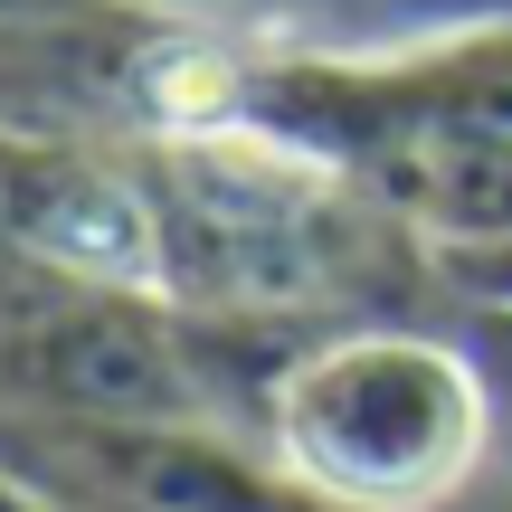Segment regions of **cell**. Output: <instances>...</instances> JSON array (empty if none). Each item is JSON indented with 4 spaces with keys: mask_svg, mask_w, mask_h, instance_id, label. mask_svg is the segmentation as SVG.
I'll return each instance as SVG.
<instances>
[{
    "mask_svg": "<svg viewBox=\"0 0 512 512\" xmlns=\"http://www.w3.org/2000/svg\"><path fill=\"white\" fill-rule=\"evenodd\" d=\"M475 512H512V465H503V484H494V494H484Z\"/></svg>",
    "mask_w": 512,
    "mask_h": 512,
    "instance_id": "5",
    "label": "cell"
},
{
    "mask_svg": "<svg viewBox=\"0 0 512 512\" xmlns=\"http://www.w3.org/2000/svg\"><path fill=\"white\" fill-rule=\"evenodd\" d=\"M0 512H76V503L57 494V484H38L29 465H19L10 446H0Z\"/></svg>",
    "mask_w": 512,
    "mask_h": 512,
    "instance_id": "3",
    "label": "cell"
},
{
    "mask_svg": "<svg viewBox=\"0 0 512 512\" xmlns=\"http://www.w3.org/2000/svg\"><path fill=\"white\" fill-rule=\"evenodd\" d=\"M256 437L313 512H475L512 437L465 323H323L256 380Z\"/></svg>",
    "mask_w": 512,
    "mask_h": 512,
    "instance_id": "1",
    "label": "cell"
},
{
    "mask_svg": "<svg viewBox=\"0 0 512 512\" xmlns=\"http://www.w3.org/2000/svg\"><path fill=\"white\" fill-rule=\"evenodd\" d=\"M57 19H105V0H0V29H57Z\"/></svg>",
    "mask_w": 512,
    "mask_h": 512,
    "instance_id": "4",
    "label": "cell"
},
{
    "mask_svg": "<svg viewBox=\"0 0 512 512\" xmlns=\"http://www.w3.org/2000/svg\"><path fill=\"white\" fill-rule=\"evenodd\" d=\"M105 10L143 19V29H275L285 0H105Z\"/></svg>",
    "mask_w": 512,
    "mask_h": 512,
    "instance_id": "2",
    "label": "cell"
}]
</instances>
